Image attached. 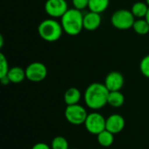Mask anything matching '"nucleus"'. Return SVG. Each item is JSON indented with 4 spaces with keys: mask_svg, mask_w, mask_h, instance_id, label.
<instances>
[{
    "mask_svg": "<svg viewBox=\"0 0 149 149\" xmlns=\"http://www.w3.org/2000/svg\"><path fill=\"white\" fill-rule=\"evenodd\" d=\"M109 91L102 83H92L86 89L84 99L86 105L92 110L97 111L107 104Z\"/></svg>",
    "mask_w": 149,
    "mask_h": 149,
    "instance_id": "obj_1",
    "label": "nucleus"
},
{
    "mask_svg": "<svg viewBox=\"0 0 149 149\" xmlns=\"http://www.w3.org/2000/svg\"><path fill=\"white\" fill-rule=\"evenodd\" d=\"M140 70L143 76L149 79V54L146 55L140 63Z\"/></svg>",
    "mask_w": 149,
    "mask_h": 149,
    "instance_id": "obj_21",
    "label": "nucleus"
},
{
    "mask_svg": "<svg viewBox=\"0 0 149 149\" xmlns=\"http://www.w3.org/2000/svg\"><path fill=\"white\" fill-rule=\"evenodd\" d=\"M10 68L8 65L7 58L3 55V53H0V78L4 77L8 74Z\"/></svg>",
    "mask_w": 149,
    "mask_h": 149,
    "instance_id": "obj_20",
    "label": "nucleus"
},
{
    "mask_svg": "<svg viewBox=\"0 0 149 149\" xmlns=\"http://www.w3.org/2000/svg\"><path fill=\"white\" fill-rule=\"evenodd\" d=\"M52 149H69V144L65 138L63 136H56L53 138L52 144H51Z\"/></svg>",
    "mask_w": 149,
    "mask_h": 149,
    "instance_id": "obj_19",
    "label": "nucleus"
},
{
    "mask_svg": "<svg viewBox=\"0 0 149 149\" xmlns=\"http://www.w3.org/2000/svg\"><path fill=\"white\" fill-rule=\"evenodd\" d=\"M107 119L98 112H93L88 113L85 121V127L87 132L92 134L98 135L102 131L106 130Z\"/></svg>",
    "mask_w": 149,
    "mask_h": 149,
    "instance_id": "obj_6",
    "label": "nucleus"
},
{
    "mask_svg": "<svg viewBox=\"0 0 149 149\" xmlns=\"http://www.w3.org/2000/svg\"><path fill=\"white\" fill-rule=\"evenodd\" d=\"M149 6L145 2H136L133 4L131 8V11L134 14V16L137 18H145L148 11Z\"/></svg>",
    "mask_w": 149,
    "mask_h": 149,
    "instance_id": "obj_16",
    "label": "nucleus"
},
{
    "mask_svg": "<svg viewBox=\"0 0 149 149\" xmlns=\"http://www.w3.org/2000/svg\"><path fill=\"white\" fill-rule=\"evenodd\" d=\"M7 77L9 78L10 83L14 84H18L24 81V79H26V74H25V69L24 70L23 68L19 66H14L10 68Z\"/></svg>",
    "mask_w": 149,
    "mask_h": 149,
    "instance_id": "obj_13",
    "label": "nucleus"
},
{
    "mask_svg": "<svg viewBox=\"0 0 149 149\" xmlns=\"http://www.w3.org/2000/svg\"><path fill=\"white\" fill-rule=\"evenodd\" d=\"M124 102H125V97L120 91L109 92V95L107 99V104L109 106L115 108H119L123 106Z\"/></svg>",
    "mask_w": 149,
    "mask_h": 149,
    "instance_id": "obj_14",
    "label": "nucleus"
},
{
    "mask_svg": "<svg viewBox=\"0 0 149 149\" xmlns=\"http://www.w3.org/2000/svg\"><path fill=\"white\" fill-rule=\"evenodd\" d=\"M109 1L110 0H89L88 9L90 11L100 14L108 8Z\"/></svg>",
    "mask_w": 149,
    "mask_h": 149,
    "instance_id": "obj_17",
    "label": "nucleus"
},
{
    "mask_svg": "<svg viewBox=\"0 0 149 149\" xmlns=\"http://www.w3.org/2000/svg\"><path fill=\"white\" fill-rule=\"evenodd\" d=\"M145 18H146V20L148 21V23L149 24V9H148V13H147V15H146V17H145Z\"/></svg>",
    "mask_w": 149,
    "mask_h": 149,
    "instance_id": "obj_26",
    "label": "nucleus"
},
{
    "mask_svg": "<svg viewBox=\"0 0 149 149\" xmlns=\"http://www.w3.org/2000/svg\"><path fill=\"white\" fill-rule=\"evenodd\" d=\"M133 29L139 35H146L149 32V24L146 18H138L134 21Z\"/></svg>",
    "mask_w": 149,
    "mask_h": 149,
    "instance_id": "obj_18",
    "label": "nucleus"
},
{
    "mask_svg": "<svg viewBox=\"0 0 149 149\" xmlns=\"http://www.w3.org/2000/svg\"><path fill=\"white\" fill-rule=\"evenodd\" d=\"M26 79L31 82H40L47 76V68L41 62H32L25 68Z\"/></svg>",
    "mask_w": 149,
    "mask_h": 149,
    "instance_id": "obj_7",
    "label": "nucleus"
},
{
    "mask_svg": "<svg viewBox=\"0 0 149 149\" xmlns=\"http://www.w3.org/2000/svg\"><path fill=\"white\" fill-rule=\"evenodd\" d=\"M146 3H148V5L149 6V0H146Z\"/></svg>",
    "mask_w": 149,
    "mask_h": 149,
    "instance_id": "obj_27",
    "label": "nucleus"
},
{
    "mask_svg": "<svg viewBox=\"0 0 149 149\" xmlns=\"http://www.w3.org/2000/svg\"><path fill=\"white\" fill-rule=\"evenodd\" d=\"M81 99V93L76 87L68 88L64 94V100L67 106L79 104Z\"/></svg>",
    "mask_w": 149,
    "mask_h": 149,
    "instance_id": "obj_12",
    "label": "nucleus"
},
{
    "mask_svg": "<svg viewBox=\"0 0 149 149\" xmlns=\"http://www.w3.org/2000/svg\"><path fill=\"white\" fill-rule=\"evenodd\" d=\"M72 5L73 8L82 10L84 9H86V7L88 8V4H89V0H72Z\"/></svg>",
    "mask_w": 149,
    "mask_h": 149,
    "instance_id": "obj_22",
    "label": "nucleus"
},
{
    "mask_svg": "<svg viewBox=\"0 0 149 149\" xmlns=\"http://www.w3.org/2000/svg\"><path fill=\"white\" fill-rule=\"evenodd\" d=\"M88 113L86 110L79 104L67 106L65 110V117L66 120L74 126L85 124Z\"/></svg>",
    "mask_w": 149,
    "mask_h": 149,
    "instance_id": "obj_5",
    "label": "nucleus"
},
{
    "mask_svg": "<svg viewBox=\"0 0 149 149\" xmlns=\"http://www.w3.org/2000/svg\"><path fill=\"white\" fill-rule=\"evenodd\" d=\"M124 82L125 79L123 75L117 71H113L107 75L104 84L109 92H114L120 91L124 86Z\"/></svg>",
    "mask_w": 149,
    "mask_h": 149,
    "instance_id": "obj_9",
    "label": "nucleus"
},
{
    "mask_svg": "<svg viewBox=\"0 0 149 149\" xmlns=\"http://www.w3.org/2000/svg\"><path fill=\"white\" fill-rule=\"evenodd\" d=\"M72 149H79V148H72Z\"/></svg>",
    "mask_w": 149,
    "mask_h": 149,
    "instance_id": "obj_28",
    "label": "nucleus"
},
{
    "mask_svg": "<svg viewBox=\"0 0 149 149\" xmlns=\"http://www.w3.org/2000/svg\"><path fill=\"white\" fill-rule=\"evenodd\" d=\"M135 17L131 10L120 9L114 11L111 17V23L113 26L118 30L125 31L133 28L135 21Z\"/></svg>",
    "mask_w": 149,
    "mask_h": 149,
    "instance_id": "obj_4",
    "label": "nucleus"
},
{
    "mask_svg": "<svg viewBox=\"0 0 149 149\" xmlns=\"http://www.w3.org/2000/svg\"><path fill=\"white\" fill-rule=\"evenodd\" d=\"M97 141L101 147L109 148L114 141V134L106 129L97 135Z\"/></svg>",
    "mask_w": 149,
    "mask_h": 149,
    "instance_id": "obj_15",
    "label": "nucleus"
},
{
    "mask_svg": "<svg viewBox=\"0 0 149 149\" xmlns=\"http://www.w3.org/2000/svg\"><path fill=\"white\" fill-rule=\"evenodd\" d=\"M45 10L52 18H61L68 10V4L66 0H46Z\"/></svg>",
    "mask_w": 149,
    "mask_h": 149,
    "instance_id": "obj_8",
    "label": "nucleus"
},
{
    "mask_svg": "<svg viewBox=\"0 0 149 149\" xmlns=\"http://www.w3.org/2000/svg\"><path fill=\"white\" fill-rule=\"evenodd\" d=\"M101 24V16L100 13L89 11L84 15V29L89 31L97 30Z\"/></svg>",
    "mask_w": 149,
    "mask_h": 149,
    "instance_id": "obj_11",
    "label": "nucleus"
},
{
    "mask_svg": "<svg viewBox=\"0 0 149 149\" xmlns=\"http://www.w3.org/2000/svg\"><path fill=\"white\" fill-rule=\"evenodd\" d=\"M126 121L123 116L118 113H114L107 118L106 129L113 134H117L124 129Z\"/></svg>",
    "mask_w": 149,
    "mask_h": 149,
    "instance_id": "obj_10",
    "label": "nucleus"
},
{
    "mask_svg": "<svg viewBox=\"0 0 149 149\" xmlns=\"http://www.w3.org/2000/svg\"><path fill=\"white\" fill-rule=\"evenodd\" d=\"M31 149H52L51 147H49V145H47L46 143L44 142H38L37 144H35Z\"/></svg>",
    "mask_w": 149,
    "mask_h": 149,
    "instance_id": "obj_23",
    "label": "nucleus"
},
{
    "mask_svg": "<svg viewBox=\"0 0 149 149\" xmlns=\"http://www.w3.org/2000/svg\"><path fill=\"white\" fill-rule=\"evenodd\" d=\"M3 36L0 35V47H3Z\"/></svg>",
    "mask_w": 149,
    "mask_h": 149,
    "instance_id": "obj_25",
    "label": "nucleus"
},
{
    "mask_svg": "<svg viewBox=\"0 0 149 149\" xmlns=\"http://www.w3.org/2000/svg\"><path fill=\"white\" fill-rule=\"evenodd\" d=\"M0 81H1V83H2V85H3V86L9 85V84L10 83V81L9 78L7 77V75H6V76H4V77L0 78Z\"/></svg>",
    "mask_w": 149,
    "mask_h": 149,
    "instance_id": "obj_24",
    "label": "nucleus"
},
{
    "mask_svg": "<svg viewBox=\"0 0 149 149\" xmlns=\"http://www.w3.org/2000/svg\"><path fill=\"white\" fill-rule=\"evenodd\" d=\"M63 27L61 23L54 18H47L43 20L38 27V32L39 37L46 42L58 41L63 34Z\"/></svg>",
    "mask_w": 149,
    "mask_h": 149,
    "instance_id": "obj_3",
    "label": "nucleus"
},
{
    "mask_svg": "<svg viewBox=\"0 0 149 149\" xmlns=\"http://www.w3.org/2000/svg\"><path fill=\"white\" fill-rule=\"evenodd\" d=\"M84 15L81 10L75 8L68 9V10L61 17V25L64 32L70 36H77L84 29L83 24Z\"/></svg>",
    "mask_w": 149,
    "mask_h": 149,
    "instance_id": "obj_2",
    "label": "nucleus"
}]
</instances>
